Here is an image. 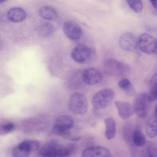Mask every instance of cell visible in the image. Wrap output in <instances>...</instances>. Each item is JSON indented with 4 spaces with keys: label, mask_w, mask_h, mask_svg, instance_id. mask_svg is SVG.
I'll return each mask as SVG.
<instances>
[{
    "label": "cell",
    "mask_w": 157,
    "mask_h": 157,
    "mask_svg": "<svg viewBox=\"0 0 157 157\" xmlns=\"http://www.w3.org/2000/svg\"><path fill=\"white\" fill-rule=\"evenodd\" d=\"M6 0H0V3L5 2Z\"/></svg>",
    "instance_id": "27"
},
{
    "label": "cell",
    "mask_w": 157,
    "mask_h": 157,
    "mask_svg": "<svg viewBox=\"0 0 157 157\" xmlns=\"http://www.w3.org/2000/svg\"><path fill=\"white\" fill-rule=\"evenodd\" d=\"M90 55V48L83 44L77 45L73 48L71 53L72 59L79 63H83L87 61Z\"/></svg>",
    "instance_id": "8"
},
{
    "label": "cell",
    "mask_w": 157,
    "mask_h": 157,
    "mask_svg": "<svg viewBox=\"0 0 157 157\" xmlns=\"http://www.w3.org/2000/svg\"><path fill=\"white\" fill-rule=\"evenodd\" d=\"M31 152L28 140H25L14 147L12 151L13 157H28Z\"/></svg>",
    "instance_id": "14"
},
{
    "label": "cell",
    "mask_w": 157,
    "mask_h": 157,
    "mask_svg": "<svg viewBox=\"0 0 157 157\" xmlns=\"http://www.w3.org/2000/svg\"><path fill=\"white\" fill-rule=\"evenodd\" d=\"M104 65L108 70L118 74L126 72L130 69L128 65L115 59H109L106 61Z\"/></svg>",
    "instance_id": "12"
},
{
    "label": "cell",
    "mask_w": 157,
    "mask_h": 157,
    "mask_svg": "<svg viewBox=\"0 0 157 157\" xmlns=\"http://www.w3.org/2000/svg\"><path fill=\"white\" fill-rule=\"evenodd\" d=\"M114 96V92L110 88H105L99 91L94 96L92 100L94 110L106 108L112 102Z\"/></svg>",
    "instance_id": "3"
},
{
    "label": "cell",
    "mask_w": 157,
    "mask_h": 157,
    "mask_svg": "<svg viewBox=\"0 0 157 157\" xmlns=\"http://www.w3.org/2000/svg\"><path fill=\"white\" fill-rule=\"evenodd\" d=\"M64 147L56 140H51L41 148L39 154L42 157H59Z\"/></svg>",
    "instance_id": "6"
},
{
    "label": "cell",
    "mask_w": 157,
    "mask_h": 157,
    "mask_svg": "<svg viewBox=\"0 0 157 157\" xmlns=\"http://www.w3.org/2000/svg\"><path fill=\"white\" fill-rule=\"evenodd\" d=\"M74 125L73 118L67 115H62L56 119L52 128V131L55 135L67 137L70 135L68 130Z\"/></svg>",
    "instance_id": "2"
},
{
    "label": "cell",
    "mask_w": 157,
    "mask_h": 157,
    "mask_svg": "<svg viewBox=\"0 0 157 157\" xmlns=\"http://www.w3.org/2000/svg\"><path fill=\"white\" fill-rule=\"evenodd\" d=\"M127 2L130 8L134 12L139 13L142 10L143 5L141 0H128Z\"/></svg>",
    "instance_id": "23"
},
{
    "label": "cell",
    "mask_w": 157,
    "mask_h": 157,
    "mask_svg": "<svg viewBox=\"0 0 157 157\" xmlns=\"http://www.w3.org/2000/svg\"><path fill=\"white\" fill-rule=\"evenodd\" d=\"M40 16L44 19L53 20L57 16L56 10L53 8L49 6H44L40 8L39 11Z\"/></svg>",
    "instance_id": "18"
},
{
    "label": "cell",
    "mask_w": 157,
    "mask_h": 157,
    "mask_svg": "<svg viewBox=\"0 0 157 157\" xmlns=\"http://www.w3.org/2000/svg\"><path fill=\"white\" fill-rule=\"evenodd\" d=\"M146 134L150 138H154L157 136V115L151 117L147 121L145 127Z\"/></svg>",
    "instance_id": "17"
},
{
    "label": "cell",
    "mask_w": 157,
    "mask_h": 157,
    "mask_svg": "<svg viewBox=\"0 0 157 157\" xmlns=\"http://www.w3.org/2000/svg\"><path fill=\"white\" fill-rule=\"evenodd\" d=\"M151 3L155 9L157 8V1L156 0H151L150 1Z\"/></svg>",
    "instance_id": "25"
},
{
    "label": "cell",
    "mask_w": 157,
    "mask_h": 157,
    "mask_svg": "<svg viewBox=\"0 0 157 157\" xmlns=\"http://www.w3.org/2000/svg\"><path fill=\"white\" fill-rule=\"evenodd\" d=\"M118 86L128 95L133 96L135 94V90L131 83L127 79H124L120 80L118 82Z\"/></svg>",
    "instance_id": "20"
},
{
    "label": "cell",
    "mask_w": 157,
    "mask_h": 157,
    "mask_svg": "<svg viewBox=\"0 0 157 157\" xmlns=\"http://www.w3.org/2000/svg\"><path fill=\"white\" fill-rule=\"evenodd\" d=\"M81 139V137L80 136H78L72 138L71 139V140L73 141H78L80 140Z\"/></svg>",
    "instance_id": "26"
},
{
    "label": "cell",
    "mask_w": 157,
    "mask_h": 157,
    "mask_svg": "<svg viewBox=\"0 0 157 157\" xmlns=\"http://www.w3.org/2000/svg\"><path fill=\"white\" fill-rule=\"evenodd\" d=\"M138 45L143 52L148 54L155 53L157 51V44L155 38L147 33L141 34L138 40Z\"/></svg>",
    "instance_id": "4"
},
{
    "label": "cell",
    "mask_w": 157,
    "mask_h": 157,
    "mask_svg": "<svg viewBox=\"0 0 157 157\" xmlns=\"http://www.w3.org/2000/svg\"><path fill=\"white\" fill-rule=\"evenodd\" d=\"M132 139L134 144L138 147L143 146L145 144V137L142 132L139 129H136L134 131Z\"/></svg>",
    "instance_id": "21"
},
{
    "label": "cell",
    "mask_w": 157,
    "mask_h": 157,
    "mask_svg": "<svg viewBox=\"0 0 157 157\" xmlns=\"http://www.w3.org/2000/svg\"><path fill=\"white\" fill-rule=\"evenodd\" d=\"M70 110L73 113L83 115L87 112L88 103L86 97L82 94L75 92L70 96L68 101Z\"/></svg>",
    "instance_id": "1"
},
{
    "label": "cell",
    "mask_w": 157,
    "mask_h": 157,
    "mask_svg": "<svg viewBox=\"0 0 157 157\" xmlns=\"http://www.w3.org/2000/svg\"><path fill=\"white\" fill-rule=\"evenodd\" d=\"M148 157H157L156 147L153 144L148 145L147 147Z\"/></svg>",
    "instance_id": "24"
},
{
    "label": "cell",
    "mask_w": 157,
    "mask_h": 157,
    "mask_svg": "<svg viewBox=\"0 0 157 157\" xmlns=\"http://www.w3.org/2000/svg\"><path fill=\"white\" fill-rule=\"evenodd\" d=\"M82 157H111L109 149L101 146H91L82 152Z\"/></svg>",
    "instance_id": "11"
},
{
    "label": "cell",
    "mask_w": 157,
    "mask_h": 157,
    "mask_svg": "<svg viewBox=\"0 0 157 157\" xmlns=\"http://www.w3.org/2000/svg\"><path fill=\"white\" fill-rule=\"evenodd\" d=\"M114 104L119 116L123 119H128L134 112L133 106L128 102L116 101H114Z\"/></svg>",
    "instance_id": "13"
},
{
    "label": "cell",
    "mask_w": 157,
    "mask_h": 157,
    "mask_svg": "<svg viewBox=\"0 0 157 157\" xmlns=\"http://www.w3.org/2000/svg\"><path fill=\"white\" fill-rule=\"evenodd\" d=\"M14 128V125L12 123L0 121V135L9 133L13 130Z\"/></svg>",
    "instance_id": "22"
},
{
    "label": "cell",
    "mask_w": 157,
    "mask_h": 157,
    "mask_svg": "<svg viewBox=\"0 0 157 157\" xmlns=\"http://www.w3.org/2000/svg\"><path fill=\"white\" fill-rule=\"evenodd\" d=\"M157 75L155 74L152 78L150 85V90L148 98V101L152 102L155 101L157 98Z\"/></svg>",
    "instance_id": "19"
},
{
    "label": "cell",
    "mask_w": 157,
    "mask_h": 157,
    "mask_svg": "<svg viewBox=\"0 0 157 157\" xmlns=\"http://www.w3.org/2000/svg\"><path fill=\"white\" fill-rule=\"evenodd\" d=\"M105 135L108 140L113 138L115 136L116 132V124L115 121L112 117H109L105 119Z\"/></svg>",
    "instance_id": "16"
},
{
    "label": "cell",
    "mask_w": 157,
    "mask_h": 157,
    "mask_svg": "<svg viewBox=\"0 0 157 157\" xmlns=\"http://www.w3.org/2000/svg\"><path fill=\"white\" fill-rule=\"evenodd\" d=\"M148 94L145 92L141 93L135 98L133 103L134 112L141 118L146 117L147 114Z\"/></svg>",
    "instance_id": "5"
},
{
    "label": "cell",
    "mask_w": 157,
    "mask_h": 157,
    "mask_svg": "<svg viewBox=\"0 0 157 157\" xmlns=\"http://www.w3.org/2000/svg\"><path fill=\"white\" fill-rule=\"evenodd\" d=\"M26 13L22 8L15 7L11 8L7 12V17L10 21L18 22L24 21L26 18Z\"/></svg>",
    "instance_id": "15"
},
{
    "label": "cell",
    "mask_w": 157,
    "mask_h": 157,
    "mask_svg": "<svg viewBox=\"0 0 157 157\" xmlns=\"http://www.w3.org/2000/svg\"><path fill=\"white\" fill-rule=\"evenodd\" d=\"M82 79L86 84L93 86L100 83L102 80L103 76L99 70L92 67L85 69L82 74Z\"/></svg>",
    "instance_id": "9"
},
{
    "label": "cell",
    "mask_w": 157,
    "mask_h": 157,
    "mask_svg": "<svg viewBox=\"0 0 157 157\" xmlns=\"http://www.w3.org/2000/svg\"><path fill=\"white\" fill-rule=\"evenodd\" d=\"M118 41L121 48L127 52L133 51L138 46L137 37L134 34L129 32L122 33L120 36Z\"/></svg>",
    "instance_id": "7"
},
{
    "label": "cell",
    "mask_w": 157,
    "mask_h": 157,
    "mask_svg": "<svg viewBox=\"0 0 157 157\" xmlns=\"http://www.w3.org/2000/svg\"><path fill=\"white\" fill-rule=\"evenodd\" d=\"M63 29L66 36L73 40H78L82 34V30L80 26L72 21H68L63 24Z\"/></svg>",
    "instance_id": "10"
}]
</instances>
